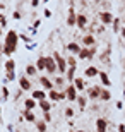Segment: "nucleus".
Returning a JSON list of instances; mask_svg holds the SVG:
<instances>
[{
    "instance_id": "30",
    "label": "nucleus",
    "mask_w": 125,
    "mask_h": 132,
    "mask_svg": "<svg viewBox=\"0 0 125 132\" xmlns=\"http://www.w3.org/2000/svg\"><path fill=\"white\" fill-rule=\"evenodd\" d=\"M65 76H58V77H55V81H53V84L55 86H58V88H62V86H65Z\"/></svg>"
},
{
    "instance_id": "53",
    "label": "nucleus",
    "mask_w": 125,
    "mask_h": 132,
    "mask_svg": "<svg viewBox=\"0 0 125 132\" xmlns=\"http://www.w3.org/2000/svg\"><path fill=\"white\" fill-rule=\"evenodd\" d=\"M69 132H76V130H69Z\"/></svg>"
},
{
    "instance_id": "21",
    "label": "nucleus",
    "mask_w": 125,
    "mask_h": 132,
    "mask_svg": "<svg viewBox=\"0 0 125 132\" xmlns=\"http://www.w3.org/2000/svg\"><path fill=\"white\" fill-rule=\"evenodd\" d=\"M74 86H76V89L79 91V93H82L84 89H86V82H84V79L82 77H76V81H74Z\"/></svg>"
},
{
    "instance_id": "22",
    "label": "nucleus",
    "mask_w": 125,
    "mask_h": 132,
    "mask_svg": "<svg viewBox=\"0 0 125 132\" xmlns=\"http://www.w3.org/2000/svg\"><path fill=\"white\" fill-rule=\"evenodd\" d=\"M4 67H5V72H15V60L14 59H7Z\"/></svg>"
},
{
    "instance_id": "46",
    "label": "nucleus",
    "mask_w": 125,
    "mask_h": 132,
    "mask_svg": "<svg viewBox=\"0 0 125 132\" xmlns=\"http://www.w3.org/2000/svg\"><path fill=\"white\" fill-rule=\"evenodd\" d=\"M7 132H15V130H14V127H12L10 123H7Z\"/></svg>"
},
{
    "instance_id": "38",
    "label": "nucleus",
    "mask_w": 125,
    "mask_h": 132,
    "mask_svg": "<svg viewBox=\"0 0 125 132\" xmlns=\"http://www.w3.org/2000/svg\"><path fill=\"white\" fill-rule=\"evenodd\" d=\"M7 26V17L5 14H0V28H5Z\"/></svg>"
},
{
    "instance_id": "39",
    "label": "nucleus",
    "mask_w": 125,
    "mask_h": 132,
    "mask_svg": "<svg viewBox=\"0 0 125 132\" xmlns=\"http://www.w3.org/2000/svg\"><path fill=\"white\" fill-rule=\"evenodd\" d=\"M43 120H45L46 123H50V122H52V113H50V112L43 113Z\"/></svg>"
},
{
    "instance_id": "12",
    "label": "nucleus",
    "mask_w": 125,
    "mask_h": 132,
    "mask_svg": "<svg viewBox=\"0 0 125 132\" xmlns=\"http://www.w3.org/2000/svg\"><path fill=\"white\" fill-rule=\"evenodd\" d=\"M96 132H108V120L105 117H99L96 120Z\"/></svg>"
},
{
    "instance_id": "40",
    "label": "nucleus",
    "mask_w": 125,
    "mask_h": 132,
    "mask_svg": "<svg viewBox=\"0 0 125 132\" xmlns=\"http://www.w3.org/2000/svg\"><path fill=\"white\" fill-rule=\"evenodd\" d=\"M94 55H96V46H91V48H89V57H91V60L94 59Z\"/></svg>"
},
{
    "instance_id": "26",
    "label": "nucleus",
    "mask_w": 125,
    "mask_h": 132,
    "mask_svg": "<svg viewBox=\"0 0 125 132\" xmlns=\"http://www.w3.org/2000/svg\"><path fill=\"white\" fill-rule=\"evenodd\" d=\"M99 100H101V101H110V100H111V91H110L108 88H103Z\"/></svg>"
},
{
    "instance_id": "33",
    "label": "nucleus",
    "mask_w": 125,
    "mask_h": 132,
    "mask_svg": "<svg viewBox=\"0 0 125 132\" xmlns=\"http://www.w3.org/2000/svg\"><path fill=\"white\" fill-rule=\"evenodd\" d=\"M9 96H10V93H9V88H7V86H2V100H4V101H9Z\"/></svg>"
},
{
    "instance_id": "13",
    "label": "nucleus",
    "mask_w": 125,
    "mask_h": 132,
    "mask_svg": "<svg viewBox=\"0 0 125 132\" xmlns=\"http://www.w3.org/2000/svg\"><path fill=\"white\" fill-rule=\"evenodd\" d=\"M31 88H33L31 81H29L26 76H21L19 77V89H22V91H31Z\"/></svg>"
},
{
    "instance_id": "42",
    "label": "nucleus",
    "mask_w": 125,
    "mask_h": 132,
    "mask_svg": "<svg viewBox=\"0 0 125 132\" xmlns=\"http://www.w3.org/2000/svg\"><path fill=\"white\" fill-rule=\"evenodd\" d=\"M116 110H122V108H123V101H116Z\"/></svg>"
},
{
    "instance_id": "3",
    "label": "nucleus",
    "mask_w": 125,
    "mask_h": 132,
    "mask_svg": "<svg viewBox=\"0 0 125 132\" xmlns=\"http://www.w3.org/2000/svg\"><path fill=\"white\" fill-rule=\"evenodd\" d=\"M70 9H69V15H67V26H70V28H74V26L77 24V12H76V2H70Z\"/></svg>"
},
{
    "instance_id": "47",
    "label": "nucleus",
    "mask_w": 125,
    "mask_h": 132,
    "mask_svg": "<svg viewBox=\"0 0 125 132\" xmlns=\"http://www.w3.org/2000/svg\"><path fill=\"white\" fill-rule=\"evenodd\" d=\"M120 34H122V38H125V28H122V29H120Z\"/></svg>"
},
{
    "instance_id": "20",
    "label": "nucleus",
    "mask_w": 125,
    "mask_h": 132,
    "mask_svg": "<svg viewBox=\"0 0 125 132\" xmlns=\"http://www.w3.org/2000/svg\"><path fill=\"white\" fill-rule=\"evenodd\" d=\"M87 96H84V94H79L77 96V106H79V110H86V106H87Z\"/></svg>"
},
{
    "instance_id": "35",
    "label": "nucleus",
    "mask_w": 125,
    "mask_h": 132,
    "mask_svg": "<svg viewBox=\"0 0 125 132\" xmlns=\"http://www.w3.org/2000/svg\"><path fill=\"white\" fill-rule=\"evenodd\" d=\"M19 39H22V43H26V45H31V41H33V39L29 38L28 34H22V33L19 34Z\"/></svg>"
},
{
    "instance_id": "48",
    "label": "nucleus",
    "mask_w": 125,
    "mask_h": 132,
    "mask_svg": "<svg viewBox=\"0 0 125 132\" xmlns=\"http://www.w3.org/2000/svg\"><path fill=\"white\" fill-rule=\"evenodd\" d=\"M0 9H5V4H0Z\"/></svg>"
},
{
    "instance_id": "11",
    "label": "nucleus",
    "mask_w": 125,
    "mask_h": 132,
    "mask_svg": "<svg viewBox=\"0 0 125 132\" xmlns=\"http://www.w3.org/2000/svg\"><path fill=\"white\" fill-rule=\"evenodd\" d=\"M31 98L39 103V101H43V100H48V94L45 93L43 89H34L33 93H31Z\"/></svg>"
},
{
    "instance_id": "17",
    "label": "nucleus",
    "mask_w": 125,
    "mask_h": 132,
    "mask_svg": "<svg viewBox=\"0 0 125 132\" xmlns=\"http://www.w3.org/2000/svg\"><path fill=\"white\" fill-rule=\"evenodd\" d=\"M22 118L24 120H28V122H31V123H34L36 122V115H34V112L33 110H22Z\"/></svg>"
},
{
    "instance_id": "1",
    "label": "nucleus",
    "mask_w": 125,
    "mask_h": 132,
    "mask_svg": "<svg viewBox=\"0 0 125 132\" xmlns=\"http://www.w3.org/2000/svg\"><path fill=\"white\" fill-rule=\"evenodd\" d=\"M17 43H19V33L14 29L7 31L5 34V41H4V55H7L10 59V55L17 50Z\"/></svg>"
},
{
    "instance_id": "23",
    "label": "nucleus",
    "mask_w": 125,
    "mask_h": 132,
    "mask_svg": "<svg viewBox=\"0 0 125 132\" xmlns=\"http://www.w3.org/2000/svg\"><path fill=\"white\" fill-rule=\"evenodd\" d=\"M38 106L43 110V113H46V112H50V110H52V101H50V100H43V101L38 103Z\"/></svg>"
},
{
    "instance_id": "51",
    "label": "nucleus",
    "mask_w": 125,
    "mask_h": 132,
    "mask_svg": "<svg viewBox=\"0 0 125 132\" xmlns=\"http://www.w3.org/2000/svg\"><path fill=\"white\" fill-rule=\"evenodd\" d=\"M123 100H125V88H123Z\"/></svg>"
},
{
    "instance_id": "16",
    "label": "nucleus",
    "mask_w": 125,
    "mask_h": 132,
    "mask_svg": "<svg viewBox=\"0 0 125 132\" xmlns=\"http://www.w3.org/2000/svg\"><path fill=\"white\" fill-rule=\"evenodd\" d=\"M84 76H86V77H91V79L96 77V76H99V69L94 67V65H89V67L84 70Z\"/></svg>"
},
{
    "instance_id": "5",
    "label": "nucleus",
    "mask_w": 125,
    "mask_h": 132,
    "mask_svg": "<svg viewBox=\"0 0 125 132\" xmlns=\"http://www.w3.org/2000/svg\"><path fill=\"white\" fill-rule=\"evenodd\" d=\"M101 91H103V88H101V86H91V88L87 89V100H91V101L99 100Z\"/></svg>"
},
{
    "instance_id": "9",
    "label": "nucleus",
    "mask_w": 125,
    "mask_h": 132,
    "mask_svg": "<svg viewBox=\"0 0 125 132\" xmlns=\"http://www.w3.org/2000/svg\"><path fill=\"white\" fill-rule=\"evenodd\" d=\"M81 43L84 45V48H91V46H96V38L93 36V34H89L87 33L84 38L81 39Z\"/></svg>"
},
{
    "instance_id": "34",
    "label": "nucleus",
    "mask_w": 125,
    "mask_h": 132,
    "mask_svg": "<svg viewBox=\"0 0 125 132\" xmlns=\"http://www.w3.org/2000/svg\"><path fill=\"white\" fill-rule=\"evenodd\" d=\"M74 115H76V112H74V108H72V106L65 108V112H63V117H65V118H72Z\"/></svg>"
},
{
    "instance_id": "44",
    "label": "nucleus",
    "mask_w": 125,
    "mask_h": 132,
    "mask_svg": "<svg viewBox=\"0 0 125 132\" xmlns=\"http://www.w3.org/2000/svg\"><path fill=\"white\" fill-rule=\"evenodd\" d=\"M38 5H39V0H33V2H31V7H34V9H36Z\"/></svg>"
},
{
    "instance_id": "45",
    "label": "nucleus",
    "mask_w": 125,
    "mask_h": 132,
    "mask_svg": "<svg viewBox=\"0 0 125 132\" xmlns=\"http://www.w3.org/2000/svg\"><path fill=\"white\" fill-rule=\"evenodd\" d=\"M101 5H103V9H106V12H108V9H110V4H108V2H103Z\"/></svg>"
},
{
    "instance_id": "28",
    "label": "nucleus",
    "mask_w": 125,
    "mask_h": 132,
    "mask_svg": "<svg viewBox=\"0 0 125 132\" xmlns=\"http://www.w3.org/2000/svg\"><path fill=\"white\" fill-rule=\"evenodd\" d=\"M77 59H81V60H91V57H89V48H82L81 53L77 55Z\"/></svg>"
},
{
    "instance_id": "8",
    "label": "nucleus",
    "mask_w": 125,
    "mask_h": 132,
    "mask_svg": "<svg viewBox=\"0 0 125 132\" xmlns=\"http://www.w3.org/2000/svg\"><path fill=\"white\" fill-rule=\"evenodd\" d=\"M87 22H89V19H87L86 14H82V12H79L77 14V29H87Z\"/></svg>"
},
{
    "instance_id": "36",
    "label": "nucleus",
    "mask_w": 125,
    "mask_h": 132,
    "mask_svg": "<svg viewBox=\"0 0 125 132\" xmlns=\"http://www.w3.org/2000/svg\"><path fill=\"white\" fill-rule=\"evenodd\" d=\"M5 79H7V82H12L15 79V72H5Z\"/></svg>"
},
{
    "instance_id": "52",
    "label": "nucleus",
    "mask_w": 125,
    "mask_h": 132,
    "mask_svg": "<svg viewBox=\"0 0 125 132\" xmlns=\"http://www.w3.org/2000/svg\"><path fill=\"white\" fill-rule=\"evenodd\" d=\"M77 132H86V130H77Z\"/></svg>"
},
{
    "instance_id": "50",
    "label": "nucleus",
    "mask_w": 125,
    "mask_h": 132,
    "mask_svg": "<svg viewBox=\"0 0 125 132\" xmlns=\"http://www.w3.org/2000/svg\"><path fill=\"white\" fill-rule=\"evenodd\" d=\"M0 118H2V106H0Z\"/></svg>"
},
{
    "instance_id": "15",
    "label": "nucleus",
    "mask_w": 125,
    "mask_h": 132,
    "mask_svg": "<svg viewBox=\"0 0 125 132\" xmlns=\"http://www.w3.org/2000/svg\"><path fill=\"white\" fill-rule=\"evenodd\" d=\"M98 77L101 79V84H103V88H110L111 86V81H110V76L105 72V70H99V76Z\"/></svg>"
},
{
    "instance_id": "7",
    "label": "nucleus",
    "mask_w": 125,
    "mask_h": 132,
    "mask_svg": "<svg viewBox=\"0 0 125 132\" xmlns=\"http://www.w3.org/2000/svg\"><path fill=\"white\" fill-rule=\"evenodd\" d=\"M113 19H115V17H113V14H111L110 10H108V12H106V10H101L99 12V21H101V24H113Z\"/></svg>"
},
{
    "instance_id": "18",
    "label": "nucleus",
    "mask_w": 125,
    "mask_h": 132,
    "mask_svg": "<svg viewBox=\"0 0 125 132\" xmlns=\"http://www.w3.org/2000/svg\"><path fill=\"white\" fill-rule=\"evenodd\" d=\"M36 69H38V72L46 70V57H45V55H41V57L36 60Z\"/></svg>"
},
{
    "instance_id": "4",
    "label": "nucleus",
    "mask_w": 125,
    "mask_h": 132,
    "mask_svg": "<svg viewBox=\"0 0 125 132\" xmlns=\"http://www.w3.org/2000/svg\"><path fill=\"white\" fill-rule=\"evenodd\" d=\"M63 91H65V96H67V100H69V101H77L79 91L76 89V86H74V84H67Z\"/></svg>"
},
{
    "instance_id": "19",
    "label": "nucleus",
    "mask_w": 125,
    "mask_h": 132,
    "mask_svg": "<svg viewBox=\"0 0 125 132\" xmlns=\"http://www.w3.org/2000/svg\"><path fill=\"white\" fill-rule=\"evenodd\" d=\"M76 72H77V67H69L67 69V74H65V79H67L69 82L72 84L76 81Z\"/></svg>"
},
{
    "instance_id": "14",
    "label": "nucleus",
    "mask_w": 125,
    "mask_h": 132,
    "mask_svg": "<svg viewBox=\"0 0 125 132\" xmlns=\"http://www.w3.org/2000/svg\"><path fill=\"white\" fill-rule=\"evenodd\" d=\"M67 50L72 55H79V53H81V50H82V46L77 43V41H70V43L67 45Z\"/></svg>"
},
{
    "instance_id": "25",
    "label": "nucleus",
    "mask_w": 125,
    "mask_h": 132,
    "mask_svg": "<svg viewBox=\"0 0 125 132\" xmlns=\"http://www.w3.org/2000/svg\"><path fill=\"white\" fill-rule=\"evenodd\" d=\"M48 100L50 101H60V91H57V89H52V91H48Z\"/></svg>"
},
{
    "instance_id": "27",
    "label": "nucleus",
    "mask_w": 125,
    "mask_h": 132,
    "mask_svg": "<svg viewBox=\"0 0 125 132\" xmlns=\"http://www.w3.org/2000/svg\"><path fill=\"white\" fill-rule=\"evenodd\" d=\"M36 130L38 132H46V129H48V123L45 122V120H36Z\"/></svg>"
},
{
    "instance_id": "49",
    "label": "nucleus",
    "mask_w": 125,
    "mask_h": 132,
    "mask_svg": "<svg viewBox=\"0 0 125 132\" xmlns=\"http://www.w3.org/2000/svg\"><path fill=\"white\" fill-rule=\"evenodd\" d=\"M0 36H4V31H2V28H0Z\"/></svg>"
},
{
    "instance_id": "6",
    "label": "nucleus",
    "mask_w": 125,
    "mask_h": 132,
    "mask_svg": "<svg viewBox=\"0 0 125 132\" xmlns=\"http://www.w3.org/2000/svg\"><path fill=\"white\" fill-rule=\"evenodd\" d=\"M38 82L41 84L43 91H52V89H55V84H53V81H50V77H46V76H41V77L38 79Z\"/></svg>"
},
{
    "instance_id": "31",
    "label": "nucleus",
    "mask_w": 125,
    "mask_h": 132,
    "mask_svg": "<svg viewBox=\"0 0 125 132\" xmlns=\"http://www.w3.org/2000/svg\"><path fill=\"white\" fill-rule=\"evenodd\" d=\"M65 60H67V65H69V67H77V59H76V55H69Z\"/></svg>"
},
{
    "instance_id": "2",
    "label": "nucleus",
    "mask_w": 125,
    "mask_h": 132,
    "mask_svg": "<svg viewBox=\"0 0 125 132\" xmlns=\"http://www.w3.org/2000/svg\"><path fill=\"white\" fill-rule=\"evenodd\" d=\"M52 57L55 59V62H57V72H60V76H65V74H67V69H69L67 60L63 59V57L58 53V52H53Z\"/></svg>"
},
{
    "instance_id": "37",
    "label": "nucleus",
    "mask_w": 125,
    "mask_h": 132,
    "mask_svg": "<svg viewBox=\"0 0 125 132\" xmlns=\"http://www.w3.org/2000/svg\"><path fill=\"white\" fill-rule=\"evenodd\" d=\"M12 17H14L15 21H21L22 19V12H21V10H14V12H12Z\"/></svg>"
},
{
    "instance_id": "29",
    "label": "nucleus",
    "mask_w": 125,
    "mask_h": 132,
    "mask_svg": "<svg viewBox=\"0 0 125 132\" xmlns=\"http://www.w3.org/2000/svg\"><path fill=\"white\" fill-rule=\"evenodd\" d=\"M36 72H38L36 65H33V64H28V65H26V74H28V76H36Z\"/></svg>"
},
{
    "instance_id": "24",
    "label": "nucleus",
    "mask_w": 125,
    "mask_h": 132,
    "mask_svg": "<svg viewBox=\"0 0 125 132\" xmlns=\"http://www.w3.org/2000/svg\"><path fill=\"white\" fill-rule=\"evenodd\" d=\"M36 105H38V101H34L31 96L24 100V108H26V110H34V108H36Z\"/></svg>"
},
{
    "instance_id": "10",
    "label": "nucleus",
    "mask_w": 125,
    "mask_h": 132,
    "mask_svg": "<svg viewBox=\"0 0 125 132\" xmlns=\"http://www.w3.org/2000/svg\"><path fill=\"white\" fill-rule=\"evenodd\" d=\"M46 72H48L50 76L57 72V62H55V59H53L52 55L46 57Z\"/></svg>"
},
{
    "instance_id": "32",
    "label": "nucleus",
    "mask_w": 125,
    "mask_h": 132,
    "mask_svg": "<svg viewBox=\"0 0 125 132\" xmlns=\"http://www.w3.org/2000/svg\"><path fill=\"white\" fill-rule=\"evenodd\" d=\"M120 19H118V17H115V19H113V33L115 34H118L120 33Z\"/></svg>"
},
{
    "instance_id": "41",
    "label": "nucleus",
    "mask_w": 125,
    "mask_h": 132,
    "mask_svg": "<svg viewBox=\"0 0 125 132\" xmlns=\"http://www.w3.org/2000/svg\"><path fill=\"white\" fill-rule=\"evenodd\" d=\"M43 15H45V17H52V10H50V9H45Z\"/></svg>"
},
{
    "instance_id": "43",
    "label": "nucleus",
    "mask_w": 125,
    "mask_h": 132,
    "mask_svg": "<svg viewBox=\"0 0 125 132\" xmlns=\"http://www.w3.org/2000/svg\"><path fill=\"white\" fill-rule=\"evenodd\" d=\"M118 132H125V123H118Z\"/></svg>"
}]
</instances>
